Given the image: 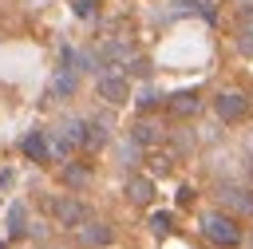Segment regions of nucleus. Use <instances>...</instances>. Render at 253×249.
Returning a JSON list of instances; mask_svg holds the SVG:
<instances>
[{
	"label": "nucleus",
	"mask_w": 253,
	"mask_h": 249,
	"mask_svg": "<svg viewBox=\"0 0 253 249\" xmlns=\"http://www.w3.org/2000/svg\"><path fill=\"white\" fill-rule=\"evenodd\" d=\"M47 213L63 225V229H79L91 213H87V206L79 202V198H71V194H63V198H47Z\"/></svg>",
	"instance_id": "obj_4"
},
{
	"label": "nucleus",
	"mask_w": 253,
	"mask_h": 249,
	"mask_svg": "<svg viewBox=\"0 0 253 249\" xmlns=\"http://www.w3.org/2000/svg\"><path fill=\"white\" fill-rule=\"evenodd\" d=\"M245 170H249V178H253V154H249V162H245Z\"/></svg>",
	"instance_id": "obj_24"
},
{
	"label": "nucleus",
	"mask_w": 253,
	"mask_h": 249,
	"mask_svg": "<svg viewBox=\"0 0 253 249\" xmlns=\"http://www.w3.org/2000/svg\"><path fill=\"white\" fill-rule=\"evenodd\" d=\"M59 130H63V134H67L75 146H87V119H67Z\"/></svg>",
	"instance_id": "obj_17"
},
{
	"label": "nucleus",
	"mask_w": 253,
	"mask_h": 249,
	"mask_svg": "<svg viewBox=\"0 0 253 249\" xmlns=\"http://www.w3.org/2000/svg\"><path fill=\"white\" fill-rule=\"evenodd\" d=\"M134 103H138V111H154V107H162L166 99H162V95H158L154 87H142V91L134 95Z\"/></svg>",
	"instance_id": "obj_18"
},
{
	"label": "nucleus",
	"mask_w": 253,
	"mask_h": 249,
	"mask_svg": "<svg viewBox=\"0 0 253 249\" xmlns=\"http://www.w3.org/2000/svg\"><path fill=\"white\" fill-rule=\"evenodd\" d=\"M130 138H134L138 146H154V142H158V126H154L150 119H138V123L130 126Z\"/></svg>",
	"instance_id": "obj_16"
},
{
	"label": "nucleus",
	"mask_w": 253,
	"mask_h": 249,
	"mask_svg": "<svg viewBox=\"0 0 253 249\" xmlns=\"http://www.w3.org/2000/svg\"><path fill=\"white\" fill-rule=\"evenodd\" d=\"M249 107H253V103H249L245 91L225 87V91L213 95V115H217L221 123H229V126H233V123H245V119H249Z\"/></svg>",
	"instance_id": "obj_2"
},
{
	"label": "nucleus",
	"mask_w": 253,
	"mask_h": 249,
	"mask_svg": "<svg viewBox=\"0 0 253 249\" xmlns=\"http://www.w3.org/2000/svg\"><path fill=\"white\" fill-rule=\"evenodd\" d=\"M166 107H170L174 119H194V115L202 111V95H198V91H174V95L166 99Z\"/></svg>",
	"instance_id": "obj_10"
},
{
	"label": "nucleus",
	"mask_w": 253,
	"mask_h": 249,
	"mask_svg": "<svg viewBox=\"0 0 253 249\" xmlns=\"http://www.w3.org/2000/svg\"><path fill=\"white\" fill-rule=\"evenodd\" d=\"M95 4H99V0H71V12H75L79 20H95V12H99Z\"/></svg>",
	"instance_id": "obj_20"
},
{
	"label": "nucleus",
	"mask_w": 253,
	"mask_h": 249,
	"mask_svg": "<svg viewBox=\"0 0 253 249\" xmlns=\"http://www.w3.org/2000/svg\"><path fill=\"white\" fill-rule=\"evenodd\" d=\"M59 178H63V186H71V190H87V186H91V166H83V162H63Z\"/></svg>",
	"instance_id": "obj_13"
},
{
	"label": "nucleus",
	"mask_w": 253,
	"mask_h": 249,
	"mask_svg": "<svg viewBox=\"0 0 253 249\" xmlns=\"http://www.w3.org/2000/svg\"><path fill=\"white\" fill-rule=\"evenodd\" d=\"M150 162H154V174H166L170 170V154H154Z\"/></svg>",
	"instance_id": "obj_23"
},
{
	"label": "nucleus",
	"mask_w": 253,
	"mask_h": 249,
	"mask_svg": "<svg viewBox=\"0 0 253 249\" xmlns=\"http://www.w3.org/2000/svg\"><path fill=\"white\" fill-rule=\"evenodd\" d=\"M111 115H95V119H87V150H99L107 138H111Z\"/></svg>",
	"instance_id": "obj_11"
},
{
	"label": "nucleus",
	"mask_w": 253,
	"mask_h": 249,
	"mask_svg": "<svg viewBox=\"0 0 253 249\" xmlns=\"http://www.w3.org/2000/svg\"><path fill=\"white\" fill-rule=\"evenodd\" d=\"M75 233H79V245L83 249H103V245L115 241V225L111 221H95V217H87Z\"/></svg>",
	"instance_id": "obj_6"
},
{
	"label": "nucleus",
	"mask_w": 253,
	"mask_h": 249,
	"mask_svg": "<svg viewBox=\"0 0 253 249\" xmlns=\"http://www.w3.org/2000/svg\"><path fill=\"white\" fill-rule=\"evenodd\" d=\"M20 154L28 158V162H51V154H47V130H28L24 138H20Z\"/></svg>",
	"instance_id": "obj_8"
},
{
	"label": "nucleus",
	"mask_w": 253,
	"mask_h": 249,
	"mask_svg": "<svg viewBox=\"0 0 253 249\" xmlns=\"http://www.w3.org/2000/svg\"><path fill=\"white\" fill-rule=\"evenodd\" d=\"M75 150H79V146H75L63 130H47V154H51V162H71Z\"/></svg>",
	"instance_id": "obj_12"
},
{
	"label": "nucleus",
	"mask_w": 253,
	"mask_h": 249,
	"mask_svg": "<svg viewBox=\"0 0 253 249\" xmlns=\"http://www.w3.org/2000/svg\"><path fill=\"white\" fill-rule=\"evenodd\" d=\"M99 55H103V63H115V67H123V63H130V43H123V40H107L103 47H99Z\"/></svg>",
	"instance_id": "obj_14"
},
{
	"label": "nucleus",
	"mask_w": 253,
	"mask_h": 249,
	"mask_svg": "<svg viewBox=\"0 0 253 249\" xmlns=\"http://www.w3.org/2000/svg\"><path fill=\"white\" fill-rule=\"evenodd\" d=\"M8 237H12V241L28 237V209H24L20 202H12V209H8Z\"/></svg>",
	"instance_id": "obj_15"
},
{
	"label": "nucleus",
	"mask_w": 253,
	"mask_h": 249,
	"mask_svg": "<svg viewBox=\"0 0 253 249\" xmlns=\"http://www.w3.org/2000/svg\"><path fill=\"white\" fill-rule=\"evenodd\" d=\"M186 4H194V12H202V16H210V20H213L221 0H186Z\"/></svg>",
	"instance_id": "obj_22"
},
{
	"label": "nucleus",
	"mask_w": 253,
	"mask_h": 249,
	"mask_svg": "<svg viewBox=\"0 0 253 249\" xmlns=\"http://www.w3.org/2000/svg\"><path fill=\"white\" fill-rule=\"evenodd\" d=\"M217 202H221V209L233 213V217H253V186L229 182V186L217 190Z\"/></svg>",
	"instance_id": "obj_5"
},
{
	"label": "nucleus",
	"mask_w": 253,
	"mask_h": 249,
	"mask_svg": "<svg viewBox=\"0 0 253 249\" xmlns=\"http://www.w3.org/2000/svg\"><path fill=\"white\" fill-rule=\"evenodd\" d=\"M43 249H59V245H43Z\"/></svg>",
	"instance_id": "obj_25"
},
{
	"label": "nucleus",
	"mask_w": 253,
	"mask_h": 249,
	"mask_svg": "<svg viewBox=\"0 0 253 249\" xmlns=\"http://www.w3.org/2000/svg\"><path fill=\"white\" fill-rule=\"evenodd\" d=\"M202 237L217 249H237L245 241V229H241V217H233L225 209H213V213L202 217Z\"/></svg>",
	"instance_id": "obj_1"
},
{
	"label": "nucleus",
	"mask_w": 253,
	"mask_h": 249,
	"mask_svg": "<svg viewBox=\"0 0 253 249\" xmlns=\"http://www.w3.org/2000/svg\"><path fill=\"white\" fill-rule=\"evenodd\" d=\"M150 229H154L158 237H166V233L174 229V213H162V209H158V213H150Z\"/></svg>",
	"instance_id": "obj_19"
},
{
	"label": "nucleus",
	"mask_w": 253,
	"mask_h": 249,
	"mask_svg": "<svg viewBox=\"0 0 253 249\" xmlns=\"http://www.w3.org/2000/svg\"><path fill=\"white\" fill-rule=\"evenodd\" d=\"M95 95H99L107 107H123V103H130V79H126L123 71H103V75L95 79Z\"/></svg>",
	"instance_id": "obj_3"
},
{
	"label": "nucleus",
	"mask_w": 253,
	"mask_h": 249,
	"mask_svg": "<svg viewBox=\"0 0 253 249\" xmlns=\"http://www.w3.org/2000/svg\"><path fill=\"white\" fill-rule=\"evenodd\" d=\"M126 202L138 206V209H146V206L154 202V178H146V174H130V178H126Z\"/></svg>",
	"instance_id": "obj_9"
},
{
	"label": "nucleus",
	"mask_w": 253,
	"mask_h": 249,
	"mask_svg": "<svg viewBox=\"0 0 253 249\" xmlns=\"http://www.w3.org/2000/svg\"><path fill=\"white\" fill-rule=\"evenodd\" d=\"M79 91V71L75 67H59L55 75H51V87H47V95L55 99V103H63V99H71Z\"/></svg>",
	"instance_id": "obj_7"
},
{
	"label": "nucleus",
	"mask_w": 253,
	"mask_h": 249,
	"mask_svg": "<svg viewBox=\"0 0 253 249\" xmlns=\"http://www.w3.org/2000/svg\"><path fill=\"white\" fill-rule=\"evenodd\" d=\"M126 71H130V75H150V59H146V55H130Z\"/></svg>",
	"instance_id": "obj_21"
}]
</instances>
